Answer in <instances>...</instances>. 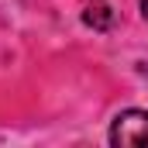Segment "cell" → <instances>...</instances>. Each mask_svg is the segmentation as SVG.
<instances>
[{"instance_id": "6da1fadb", "label": "cell", "mask_w": 148, "mask_h": 148, "mask_svg": "<svg viewBox=\"0 0 148 148\" xmlns=\"http://www.w3.org/2000/svg\"><path fill=\"white\" fill-rule=\"evenodd\" d=\"M110 145H131L145 148L148 145V114L145 110H124L110 124Z\"/></svg>"}, {"instance_id": "7a4b0ae2", "label": "cell", "mask_w": 148, "mask_h": 148, "mask_svg": "<svg viewBox=\"0 0 148 148\" xmlns=\"http://www.w3.org/2000/svg\"><path fill=\"white\" fill-rule=\"evenodd\" d=\"M83 21L90 24V28H97V31H107L114 24V10L107 7V3H100V0H93L86 10H83Z\"/></svg>"}, {"instance_id": "3957f363", "label": "cell", "mask_w": 148, "mask_h": 148, "mask_svg": "<svg viewBox=\"0 0 148 148\" xmlns=\"http://www.w3.org/2000/svg\"><path fill=\"white\" fill-rule=\"evenodd\" d=\"M141 14H145V21H148V0H141Z\"/></svg>"}, {"instance_id": "277c9868", "label": "cell", "mask_w": 148, "mask_h": 148, "mask_svg": "<svg viewBox=\"0 0 148 148\" xmlns=\"http://www.w3.org/2000/svg\"><path fill=\"white\" fill-rule=\"evenodd\" d=\"M90 3H93V0H90Z\"/></svg>"}]
</instances>
